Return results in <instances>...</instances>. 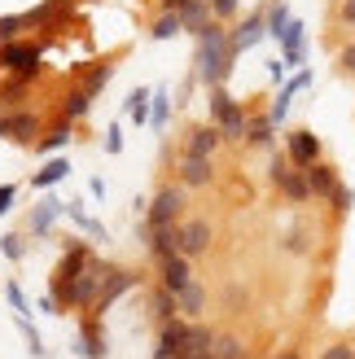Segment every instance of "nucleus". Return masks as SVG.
Segmentation results:
<instances>
[{"mask_svg": "<svg viewBox=\"0 0 355 359\" xmlns=\"http://www.w3.org/2000/svg\"><path fill=\"white\" fill-rule=\"evenodd\" d=\"M5 298H9V307H13L18 316H31V302H27V294H22V285H18V280L5 285Z\"/></svg>", "mask_w": 355, "mask_h": 359, "instance_id": "39", "label": "nucleus"}, {"mask_svg": "<svg viewBox=\"0 0 355 359\" xmlns=\"http://www.w3.org/2000/svg\"><path fill=\"white\" fill-rule=\"evenodd\" d=\"M167 118H171V97L167 93H154L149 97V123H154V128H163Z\"/></svg>", "mask_w": 355, "mask_h": 359, "instance_id": "38", "label": "nucleus"}, {"mask_svg": "<svg viewBox=\"0 0 355 359\" xmlns=\"http://www.w3.org/2000/svg\"><path fill=\"white\" fill-rule=\"evenodd\" d=\"M228 35H233V53L241 57L246 48H255V44L263 40V35H268V27H263V13H250V18H246V22H241L237 31H228Z\"/></svg>", "mask_w": 355, "mask_h": 359, "instance_id": "16", "label": "nucleus"}, {"mask_svg": "<svg viewBox=\"0 0 355 359\" xmlns=\"http://www.w3.org/2000/svg\"><path fill=\"white\" fill-rule=\"evenodd\" d=\"M210 123L220 128L224 140H246V123H250V114H246L241 105L228 97V88H224V83L210 88Z\"/></svg>", "mask_w": 355, "mask_h": 359, "instance_id": "2", "label": "nucleus"}, {"mask_svg": "<svg viewBox=\"0 0 355 359\" xmlns=\"http://www.w3.org/2000/svg\"><path fill=\"white\" fill-rule=\"evenodd\" d=\"M88 110H93V97H88L83 88H70V93L62 97V118H66V123H79Z\"/></svg>", "mask_w": 355, "mask_h": 359, "instance_id": "28", "label": "nucleus"}, {"mask_svg": "<svg viewBox=\"0 0 355 359\" xmlns=\"http://www.w3.org/2000/svg\"><path fill=\"white\" fill-rule=\"evenodd\" d=\"M128 110H132V123H149V88H136L128 97Z\"/></svg>", "mask_w": 355, "mask_h": 359, "instance_id": "37", "label": "nucleus"}, {"mask_svg": "<svg viewBox=\"0 0 355 359\" xmlns=\"http://www.w3.org/2000/svg\"><path fill=\"white\" fill-rule=\"evenodd\" d=\"M13 197H18V189H13V184H0V215L13 206Z\"/></svg>", "mask_w": 355, "mask_h": 359, "instance_id": "45", "label": "nucleus"}, {"mask_svg": "<svg viewBox=\"0 0 355 359\" xmlns=\"http://www.w3.org/2000/svg\"><path fill=\"white\" fill-rule=\"evenodd\" d=\"M233 62H237L233 35L224 31L220 18H210V22L198 31V57H193V66H198V79H202L206 88H215V83H224L228 75H233Z\"/></svg>", "mask_w": 355, "mask_h": 359, "instance_id": "1", "label": "nucleus"}, {"mask_svg": "<svg viewBox=\"0 0 355 359\" xmlns=\"http://www.w3.org/2000/svg\"><path fill=\"white\" fill-rule=\"evenodd\" d=\"M175 307H180V316H185V320H198V316L206 311V290H202L198 280H189L185 290L175 294Z\"/></svg>", "mask_w": 355, "mask_h": 359, "instance_id": "23", "label": "nucleus"}, {"mask_svg": "<svg viewBox=\"0 0 355 359\" xmlns=\"http://www.w3.org/2000/svg\"><path fill=\"white\" fill-rule=\"evenodd\" d=\"M303 171H307V189H312V197H329L333 184H338V167L321 163V158H316L312 167H303Z\"/></svg>", "mask_w": 355, "mask_h": 359, "instance_id": "17", "label": "nucleus"}, {"mask_svg": "<svg viewBox=\"0 0 355 359\" xmlns=\"http://www.w3.org/2000/svg\"><path fill=\"white\" fill-rule=\"evenodd\" d=\"M31 79H22V75H9L5 83H0V110H22L27 105V97H31Z\"/></svg>", "mask_w": 355, "mask_h": 359, "instance_id": "18", "label": "nucleus"}, {"mask_svg": "<svg viewBox=\"0 0 355 359\" xmlns=\"http://www.w3.org/2000/svg\"><path fill=\"white\" fill-rule=\"evenodd\" d=\"M272 359H298V351H281V355H272Z\"/></svg>", "mask_w": 355, "mask_h": 359, "instance_id": "50", "label": "nucleus"}, {"mask_svg": "<svg viewBox=\"0 0 355 359\" xmlns=\"http://www.w3.org/2000/svg\"><path fill=\"white\" fill-rule=\"evenodd\" d=\"M58 215H66V202H58V197H44V202L31 210V232H35V237H44V232L58 224Z\"/></svg>", "mask_w": 355, "mask_h": 359, "instance_id": "20", "label": "nucleus"}, {"mask_svg": "<svg viewBox=\"0 0 355 359\" xmlns=\"http://www.w3.org/2000/svg\"><path fill=\"white\" fill-rule=\"evenodd\" d=\"M329 202H333V210H347V206H351V189H342V184H333V193H329Z\"/></svg>", "mask_w": 355, "mask_h": 359, "instance_id": "43", "label": "nucleus"}, {"mask_svg": "<svg viewBox=\"0 0 355 359\" xmlns=\"http://www.w3.org/2000/svg\"><path fill=\"white\" fill-rule=\"evenodd\" d=\"M281 44H286V66H298L307 57V35H303V22H286L281 31Z\"/></svg>", "mask_w": 355, "mask_h": 359, "instance_id": "22", "label": "nucleus"}, {"mask_svg": "<svg viewBox=\"0 0 355 359\" xmlns=\"http://www.w3.org/2000/svg\"><path fill=\"white\" fill-rule=\"evenodd\" d=\"M105 149H110V154L123 149V132H119V128H110V136H105Z\"/></svg>", "mask_w": 355, "mask_h": 359, "instance_id": "48", "label": "nucleus"}, {"mask_svg": "<svg viewBox=\"0 0 355 359\" xmlns=\"http://www.w3.org/2000/svg\"><path fill=\"white\" fill-rule=\"evenodd\" d=\"M286 158H290L294 167H312L316 158H321V140H316V132L294 128V132L286 136Z\"/></svg>", "mask_w": 355, "mask_h": 359, "instance_id": "10", "label": "nucleus"}, {"mask_svg": "<svg viewBox=\"0 0 355 359\" xmlns=\"http://www.w3.org/2000/svg\"><path fill=\"white\" fill-rule=\"evenodd\" d=\"M5 123H9V132H5V140H18V145H35L40 140V114L35 110H5Z\"/></svg>", "mask_w": 355, "mask_h": 359, "instance_id": "11", "label": "nucleus"}, {"mask_svg": "<svg viewBox=\"0 0 355 359\" xmlns=\"http://www.w3.org/2000/svg\"><path fill=\"white\" fill-rule=\"evenodd\" d=\"M338 70H342V75H355V44H347L338 53Z\"/></svg>", "mask_w": 355, "mask_h": 359, "instance_id": "42", "label": "nucleus"}, {"mask_svg": "<svg viewBox=\"0 0 355 359\" xmlns=\"http://www.w3.org/2000/svg\"><path fill=\"white\" fill-rule=\"evenodd\" d=\"M185 337H189V320L175 316L167 325H158V346H154V359H175L185 351Z\"/></svg>", "mask_w": 355, "mask_h": 359, "instance_id": "9", "label": "nucleus"}, {"mask_svg": "<svg viewBox=\"0 0 355 359\" xmlns=\"http://www.w3.org/2000/svg\"><path fill=\"white\" fill-rule=\"evenodd\" d=\"M0 114H5V110H0Z\"/></svg>", "mask_w": 355, "mask_h": 359, "instance_id": "53", "label": "nucleus"}, {"mask_svg": "<svg viewBox=\"0 0 355 359\" xmlns=\"http://www.w3.org/2000/svg\"><path fill=\"white\" fill-rule=\"evenodd\" d=\"M321 359H355V346L351 342H338V346H329Z\"/></svg>", "mask_w": 355, "mask_h": 359, "instance_id": "44", "label": "nucleus"}, {"mask_svg": "<svg viewBox=\"0 0 355 359\" xmlns=\"http://www.w3.org/2000/svg\"><path fill=\"white\" fill-rule=\"evenodd\" d=\"M210 224L206 219H189V224H175V250H180L185 259H202L210 250Z\"/></svg>", "mask_w": 355, "mask_h": 359, "instance_id": "6", "label": "nucleus"}, {"mask_svg": "<svg viewBox=\"0 0 355 359\" xmlns=\"http://www.w3.org/2000/svg\"><path fill=\"white\" fill-rule=\"evenodd\" d=\"M175 316H180V307H175V294H171V290H158V294H154V320H158V325H167V320H175Z\"/></svg>", "mask_w": 355, "mask_h": 359, "instance_id": "34", "label": "nucleus"}, {"mask_svg": "<svg viewBox=\"0 0 355 359\" xmlns=\"http://www.w3.org/2000/svg\"><path fill=\"white\" fill-rule=\"evenodd\" d=\"M180 31H185V22H180V13H175V9H163V13L149 22V35H154V40H171V35H180Z\"/></svg>", "mask_w": 355, "mask_h": 359, "instance_id": "31", "label": "nucleus"}, {"mask_svg": "<svg viewBox=\"0 0 355 359\" xmlns=\"http://www.w3.org/2000/svg\"><path fill=\"white\" fill-rule=\"evenodd\" d=\"M338 18H342V27H355V0H342V9H338Z\"/></svg>", "mask_w": 355, "mask_h": 359, "instance_id": "47", "label": "nucleus"}, {"mask_svg": "<svg viewBox=\"0 0 355 359\" xmlns=\"http://www.w3.org/2000/svg\"><path fill=\"white\" fill-rule=\"evenodd\" d=\"M206 5H210V13H215L220 22H228V18L237 13V0H206Z\"/></svg>", "mask_w": 355, "mask_h": 359, "instance_id": "41", "label": "nucleus"}, {"mask_svg": "<svg viewBox=\"0 0 355 359\" xmlns=\"http://www.w3.org/2000/svg\"><path fill=\"white\" fill-rule=\"evenodd\" d=\"M132 285H136L132 272H123V267H110V272H105V280H101V294H97V302H93V316L101 320L105 311H110V302H114L119 294H128Z\"/></svg>", "mask_w": 355, "mask_h": 359, "instance_id": "8", "label": "nucleus"}, {"mask_svg": "<svg viewBox=\"0 0 355 359\" xmlns=\"http://www.w3.org/2000/svg\"><path fill=\"white\" fill-rule=\"evenodd\" d=\"M180 184L185 189H206L210 180H215V167H210V158H193V154H180Z\"/></svg>", "mask_w": 355, "mask_h": 359, "instance_id": "13", "label": "nucleus"}, {"mask_svg": "<svg viewBox=\"0 0 355 359\" xmlns=\"http://www.w3.org/2000/svg\"><path fill=\"white\" fill-rule=\"evenodd\" d=\"M286 22H290V9H286V5H272V9H263V27H268V35H272V40H281V31H286Z\"/></svg>", "mask_w": 355, "mask_h": 359, "instance_id": "35", "label": "nucleus"}, {"mask_svg": "<svg viewBox=\"0 0 355 359\" xmlns=\"http://www.w3.org/2000/svg\"><path fill=\"white\" fill-rule=\"evenodd\" d=\"M0 250H5V259H22L27 255V245H22V237H18V232H5V237H0Z\"/></svg>", "mask_w": 355, "mask_h": 359, "instance_id": "40", "label": "nucleus"}, {"mask_svg": "<svg viewBox=\"0 0 355 359\" xmlns=\"http://www.w3.org/2000/svg\"><path fill=\"white\" fill-rule=\"evenodd\" d=\"M70 128H75V123H66V118H62V123H58L53 132H44L40 140H35V154H44V158H48V154L66 149V145H70Z\"/></svg>", "mask_w": 355, "mask_h": 359, "instance_id": "27", "label": "nucleus"}, {"mask_svg": "<svg viewBox=\"0 0 355 359\" xmlns=\"http://www.w3.org/2000/svg\"><path fill=\"white\" fill-rule=\"evenodd\" d=\"M0 66H5V75H22V79H40V44H31V40H9V44H0Z\"/></svg>", "mask_w": 355, "mask_h": 359, "instance_id": "3", "label": "nucleus"}, {"mask_svg": "<svg viewBox=\"0 0 355 359\" xmlns=\"http://www.w3.org/2000/svg\"><path fill=\"white\" fill-rule=\"evenodd\" d=\"M307 83H312V70H298V75H294L290 83H281V88H276V101H272V114H268V118H272V123H281V118H286V114H290V101H294L298 93H303Z\"/></svg>", "mask_w": 355, "mask_h": 359, "instance_id": "14", "label": "nucleus"}, {"mask_svg": "<svg viewBox=\"0 0 355 359\" xmlns=\"http://www.w3.org/2000/svg\"><path fill=\"white\" fill-rule=\"evenodd\" d=\"M66 215H70V219H75V224H79L93 241H105V228L93 219V215H83V210H79V202H66Z\"/></svg>", "mask_w": 355, "mask_h": 359, "instance_id": "33", "label": "nucleus"}, {"mask_svg": "<svg viewBox=\"0 0 355 359\" xmlns=\"http://www.w3.org/2000/svg\"><path fill=\"white\" fill-rule=\"evenodd\" d=\"M272 140H276V123L268 114H259L246 123V145H255V149H272Z\"/></svg>", "mask_w": 355, "mask_h": 359, "instance_id": "24", "label": "nucleus"}, {"mask_svg": "<svg viewBox=\"0 0 355 359\" xmlns=\"http://www.w3.org/2000/svg\"><path fill=\"white\" fill-rule=\"evenodd\" d=\"M5 132H9V123H5V114H0V140H5Z\"/></svg>", "mask_w": 355, "mask_h": 359, "instance_id": "51", "label": "nucleus"}, {"mask_svg": "<svg viewBox=\"0 0 355 359\" xmlns=\"http://www.w3.org/2000/svg\"><path fill=\"white\" fill-rule=\"evenodd\" d=\"M220 128H215V123H210V128H193L189 136H185V154H193V158H210V154H215L220 149Z\"/></svg>", "mask_w": 355, "mask_h": 359, "instance_id": "15", "label": "nucleus"}, {"mask_svg": "<svg viewBox=\"0 0 355 359\" xmlns=\"http://www.w3.org/2000/svg\"><path fill=\"white\" fill-rule=\"evenodd\" d=\"M175 13H180L185 31H193V35H198V31H202V27L210 22V18H215V13H210V5H206V0H185V5L175 9Z\"/></svg>", "mask_w": 355, "mask_h": 359, "instance_id": "25", "label": "nucleus"}, {"mask_svg": "<svg viewBox=\"0 0 355 359\" xmlns=\"http://www.w3.org/2000/svg\"><path fill=\"white\" fill-rule=\"evenodd\" d=\"M83 359H105V337H101V325H97V316L93 320H83V329H79V346H75Z\"/></svg>", "mask_w": 355, "mask_h": 359, "instance_id": "21", "label": "nucleus"}, {"mask_svg": "<svg viewBox=\"0 0 355 359\" xmlns=\"http://www.w3.org/2000/svg\"><path fill=\"white\" fill-rule=\"evenodd\" d=\"M286 250H290V255H298V250H307V237H303V232H290V237H286Z\"/></svg>", "mask_w": 355, "mask_h": 359, "instance_id": "46", "label": "nucleus"}, {"mask_svg": "<svg viewBox=\"0 0 355 359\" xmlns=\"http://www.w3.org/2000/svg\"><path fill=\"white\" fill-rule=\"evenodd\" d=\"M272 184L290 197V202H312V189H307V171L294 167L290 158H272Z\"/></svg>", "mask_w": 355, "mask_h": 359, "instance_id": "5", "label": "nucleus"}, {"mask_svg": "<svg viewBox=\"0 0 355 359\" xmlns=\"http://www.w3.org/2000/svg\"><path fill=\"white\" fill-rule=\"evenodd\" d=\"M110 79H114V66H110V62H97L93 70H83V75H79V88H83L88 97H97Z\"/></svg>", "mask_w": 355, "mask_h": 359, "instance_id": "30", "label": "nucleus"}, {"mask_svg": "<svg viewBox=\"0 0 355 359\" xmlns=\"http://www.w3.org/2000/svg\"><path fill=\"white\" fill-rule=\"evenodd\" d=\"M158 5H163V9H180L185 0H158Z\"/></svg>", "mask_w": 355, "mask_h": 359, "instance_id": "49", "label": "nucleus"}, {"mask_svg": "<svg viewBox=\"0 0 355 359\" xmlns=\"http://www.w3.org/2000/svg\"><path fill=\"white\" fill-rule=\"evenodd\" d=\"M22 31H27L22 13H5V18H0V44H9V40H22Z\"/></svg>", "mask_w": 355, "mask_h": 359, "instance_id": "36", "label": "nucleus"}, {"mask_svg": "<svg viewBox=\"0 0 355 359\" xmlns=\"http://www.w3.org/2000/svg\"><path fill=\"white\" fill-rule=\"evenodd\" d=\"M210 355H215V359H246V346H241V337H233V333H215V337H210Z\"/></svg>", "mask_w": 355, "mask_h": 359, "instance_id": "32", "label": "nucleus"}, {"mask_svg": "<svg viewBox=\"0 0 355 359\" xmlns=\"http://www.w3.org/2000/svg\"><path fill=\"white\" fill-rule=\"evenodd\" d=\"M93 259L97 255H93V245H88V241H70L66 255H62V263H58V272H53V290H58V285H70Z\"/></svg>", "mask_w": 355, "mask_h": 359, "instance_id": "7", "label": "nucleus"}, {"mask_svg": "<svg viewBox=\"0 0 355 359\" xmlns=\"http://www.w3.org/2000/svg\"><path fill=\"white\" fill-rule=\"evenodd\" d=\"M210 337H215V333H210L206 325H189V337H185V351L175 355V359H215V355H210Z\"/></svg>", "mask_w": 355, "mask_h": 359, "instance_id": "19", "label": "nucleus"}, {"mask_svg": "<svg viewBox=\"0 0 355 359\" xmlns=\"http://www.w3.org/2000/svg\"><path fill=\"white\" fill-rule=\"evenodd\" d=\"M149 255H154V259L175 255V224H158V228H149Z\"/></svg>", "mask_w": 355, "mask_h": 359, "instance_id": "29", "label": "nucleus"}, {"mask_svg": "<svg viewBox=\"0 0 355 359\" xmlns=\"http://www.w3.org/2000/svg\"><path fill=\"white\" fill-rule=\"evenodd\" d=\"M193 259H185L180 250L175 255H167V259H158V267H163V290H171V294H180L185 285L193 280V267H189Z\"/></svg>", "mask_w": 355, "mask_h": 359, "instance_id": "12", "label": "nucleus"}, {"mask_svg": "<svg viewBox=\"0 0 355 359\" xmlns=\"http://www.w3.org/2000/svg\"><path fill=\"white\" fill-rule=\"evenodd\" d=\"M66 175H70V163H66V158H48V163L31 175V184H35V189H53V184H62Z\"/></svg>", "mask_w": 355, "mask_h": 359, "instance_id": "26", "label": "nucleus"}, {"mask_svg": "<svg viewBox=\"0 0 355 359\" xmlns=\"http://www.w3.org/2000/svg\"><path fill=\"white\" fill-rule=\"evenodd\" d=\"M0 75H5V66H0Z\"/></svg>", "mask_w": 355, "mask_h": 359, "instance_id": "52", "label": "nucleus"}, {"mask_svg": "<svg viewBox=\"0 0 355 359\" xmlns=\"http://www.w3.org/2000/svg\"><path fill=\"white\" fill-rule=\"evenodd\" d=\"M185 206H189V189L185 184H163L149 202V228L158 224H180L185 219Z\"/></svg>", "mask_w": 355, "mask_h": 359, "instance_id": "4", "label": "nucleus"}]
</instances>
